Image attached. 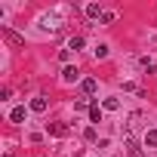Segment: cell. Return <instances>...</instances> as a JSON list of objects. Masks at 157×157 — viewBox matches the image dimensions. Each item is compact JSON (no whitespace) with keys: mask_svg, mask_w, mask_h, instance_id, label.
<instances>
[{"mask_svg":"<svg viewBox=\"0 0 157 157\" xmlns=\"http://www.w3.org/2000/svg\"><path fill=\"white\" fill-rule=\"evenodd\" d=\"M93 52H96V59H108V46H105V43H102V46H96Z\"/></svg>","mask_w":157,"mask_h":157,"instance_id":"7c38bea8","label":"cell"},{"mask_svg":"<svg viewBox=\"0 0 157 157\" xmlns=\"http://www.w3.org/2000/svg\"><path fill=\"white\" fill-rule=\"evenodd\" d=\"M46 129H49L52 136H59V139H62V136H68V126H65V123H49Z\"/></svg>","mask_w":157,"mask_h":157,"instance_id":"8992f818","label":"cell"},{"mask_svg":"<svg viewBox=\"0 0 157 157\" xmlns=\"http://www.w3.org/2000/svg\"><path fill=\"white\" fill-rule=\"evenodd\" d=\"M77 77H80V71H77V68H71V65H68V68L62 71V80H65V83H74Z\"/></svg>","mask_w":157,"mask_h":157,"instance_id":"277c9868","label":"cell"},{"mask_svg":"<svg viewBox=\"0 0 157 157\" xmlns=\"http://www.w3.org/2000/svg\"><path fill=\"white\" fill-rule=\"evenodd\" d=\"M10 120H13V123H22V120H25V108H22V105H19V108H13Z\"/></svg>","mask_w":157,"mask_h":157,"instance_id":"52a82bcc","label":"cell"},{"mask_svg":"<svg viewBox=\"0 0 157 157\" xmlns=\"http://www.w3.org/2000/svg\"><path fill=\"white\" fill-rule=\"evenodd\" d=\"M0 34H3V37H6V40H10L13 46H22V43H25V37H19V34H16V31H13L10 25H0Z\"/></svg>","mask_w":157,"mask_h":157,"instance_id":"6da1fadb","label":"cell"},{"mask_svg":"<svg viewBox=\"0 0 157 157\" xmlns=\"http://www.w3.org/2000/svg\"><path fill=\"white\" fill-rule=\"evenodd\" d=\"M31 111H34V114H43V111H46V99H43V96L31 99Z\"/></svg>","mask_w":157,"mask_h":157,"instance_id":"5b68a950","label":"cell"},{"mask_svg":"<svg viewBox=\"0 0 157 157\" xmlns=\"http://www.w3.org/2000/svg\"><path fill=\"white\" fill-rule=\"evenodd\" d=\"M80 90H83V96H96V90H99V80H96V77H86V80L80 83Z\"/></svg>","mask_w":157,"mask_h":157,"instance_id":"7a4b0ae2","label":"cell"},{"mask_svg":"<svg viewBox=\"0 0 157 157\" xmlns=\"http://www.w3.org/2000/svg\"><path fill=\"white\" fill-rule=\"evenodd\" d=\"M145 148L148 151H157V129H148L145 132Z\"/></svg>","mask_w":157,"mask_h":157,"instance_id":"3957f363","label":"cell"},{"mask_svg":"<svg viewBox=\"0 0 157 157\" xmlns=\"http://www.w3.org/2000/svg\"><path fill=\"white\" fill-rule=\"evenodd\" d=\"M90 120L93 123H102V108L99 105H90Z\"/></svg>","mask_w":157,"mask_h":157,"instance_id":"ba28073f","label":"cell"},{"mask_svg":"<svg viewBox=\"0 0 157 157\" xmlns=\"http://www.w3.org/2000/svg\"><path fill=\"white\" fill-rule=\"evenodd\" d=\"M80 46H83V37H71L68 40V49H80Z\"/></svg>","mask_w":157,"mask_h":157,"instance_id":"8fae6325","label":"cell"},{"mask_svg":"<svg viewBox=\"0 0 157 157\" xmlns=\"http://www.w3.org/2000/svg\"><path fill=\"white\" fill-rule=\"evenodd\" d=\"M86 105H90V102H86V99H77V102H74V111H83V108H86Z\"/></svg>","mask_w":157,"mask_h":157,"instance_id":"5bb4252c","label":"cell"},{"mask_svg":"<svg viewBox=\"0 0 157 157\" xmlns=\"http://www.w3.org/2000/svg\"><path fill=\"white\" fill-rule=\"evenodd\" d=\"M102 108H105V111H117V108H120V102H117V99H105V105H102Z\"/></svg>","mask_w":157,"mask_h":157,"instance_id":"30bf717a","label":"cell"},{"mask_svg":"<svg viewBox=\"0 0 157 157\" xmlns=\"http://www.w3.org/2000/svg\"><path fill=\"white\" fill-rule=\"evenodd\" d=\"M86 16H93V19L99 16V19H102L105 13H102V6H99V3H90V6H86Z\"/></svg>","mask_w":157,"mask_h":157,"instance_id":"9c48e42d","label":"cell"},{"mask_svg":"<svg viewBox=\"0 0 157 157\" xmlns=\"http://www.w3.org/2000/svg\"><path fill=\"white\" fill-rule=\"evenodd\" d=\"M139 65H142V68H148V71H154V62H151L148 56H142V59H139Z\"/></svg>","mask_w":157,"mask_h":157,"instance_id":"4fadbf2b","label":"cell"}]
</instances>
